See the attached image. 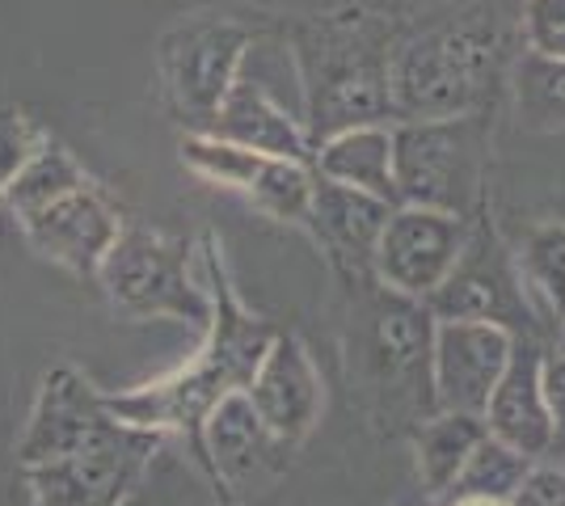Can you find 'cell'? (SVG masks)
I'll return each instance as SVG.
<instances>
[{"mask_svg": "<svg viewBox=\"0 0 565 506\" xmlns=\"http://www.w3.org/2000/svg\"><path fill=\"white\" fill-rule=\"evenodd\" d=\"M515 334L494 321H439L435 330V401L439 410L486 413L511 363Z\"/></svg>", "mask_w": 565, "mask_h": 506, "instance_id": "obj_12", "label": "cell"}, {"mask_svg": "<svg viewBox=\"0 0 565 506\" xmlns=\"http://www.w3.org/2000/svg\"><path fill=\"white\" fill-rule=\"evenodd\" d=\"M245 392L287 452H296L326 413V380L308 355L305 337L296 334H279L270 342V351Z\"/></svg>", "mask_w": 565, "mask_h": 506, "instance_id": "obj_13", "label": "cell"}, {"mask_svg": "<svg viewBox=\"0 0 565 506\" xmlns=\"http://www.w3.org/2000/svg\"><path fill=\"white\" fill-rule=\"evenodd\" d=\"M203 427H207L212 452L228 477H245V473H262V469H279L282 460L291 456L279 439L270 434V427L262 422V413L254 410V401H249L245 388L233 392V397H224V401L207 413Z\"/></svg>", "mask_w": 565, "mask_h": 506, "instance_id": "obj_20", "label": "cell"}, {"mask_svg": "<svg viewBox=\"0 0 565 506\" xmlns=\"http://www.w3.org/2000/svg\"><path fill=\"white\" fill-rule=\"evenodd\" d=\"M544 397H548V413H553V452L548 460H557L565 469V346H553L544 359Z\"/></svg>", "mask_w": 565, "mask_h": 506, "instance_id": "obj_29", "label": "cell"}, {"mask_svg": "<svg viewBox=\"0 0 565 506\" xmlns=\"http://www.w3.org/2000/svg\"><path fill=\"white\" fill-rule=\"evenodd\" d=\"M258 39V25L233 13H190L169 25L157 39V76L169 115L186 131H212Z\"/></svg>", "mask_w": 565, "mask_h": 506, "instance_id": "obj_8", "label": "cell"}, {"mask_svg": "<svg viewBox=\"0 0 565 506\" xmlns=\"http://www.w3.org/2000/svg\"><path fill=\"white\" fill-rule=\"evenodd\" d=\"M85 177H89L85 165H81L60 140H51L47 136V144L30 157V165L4 186L0 203L9 207V216H22V212L39 207V203H47V198H55V194L76 186V182H85Z\"/></svg>", "mask_w": 565, "mask_h": 506, "instance_id": "obj_25", "label": "cell"}, {"mask_svg": "<svg viewBox=\"0 0 565 506\" xmlns=\"http://www.w3.org/2000/svg\"><path fill=\"white\" fill-rule=\"evenodd\" d=\"M157 448L161 431L118 418L76 367H55L43 376L18 460L34 506H122Z\"/></svg>", "mask_w": 565, "mask_h": 506, "instance_id": "obj_1", "label": "cell"}, {"mask_svg": "<svg viewBox=\"0 0 565 506\" xmlns=\"http://www.w3.org/2000/svg\"><path fill=\"white\" fill-rule=\"evenodd\" d=\"M548 351H553V342H544V337H515L511 363L486 406L490 434H498L502 443H511L532 460H548L553 452V413H548V397H544Z\"/></svg>", "mask_w": 565, "mask_h": 506, "instance_id": "obj_15", "label": "cell"}, {"mask_svg": "<svg viewBox=\"0 0 565 506\" xmlns=\"http://www.w3.org/2000/svg\"><path fill=\"white\" fill-rule=\"evenodd\" d=\"M393 207L397 203H388V198L354 191V186H342V182L317 173V191H312L305 228L312 233V241L321 245L338 283L376 274L380 233L393 216Z\"/></svg>", "mask_w": 565, "mask_h": 506, "instance_id": "obj_14", "label": "cell"}, {"mask_svg": "<svg viewBox=\"0 0 565 506\" xmlns=\"http://www.w3.org/2000/svg\"><path fill=\"white\" fill-rule=\"evenodd\" d=\"M312 165L321 177H333L342 186L401 203L397 161H393V122L351 127V131H338L330 140H321L312 148Z\"/></svg>", "mask_w": 565, "mask_h": 506, "instance_id": "obj_18", "label": "cell"}, {"mask_svg": "<svg viewBox=\"0 0 565 506\" xmlns=\"http://www.w3.org/2000/svg\"><path fill=\"white\" fill-rule=\"evenodd\" d=\"M312 191H317V165L312 161H296V157H266L254 191L245 194L262 216L279 219V224H300L305 228L308 207H312Z\"/></svg>", "mask_w": 565, "mask_h": 506, "instance_id": "obj_24", "label": "cell"}, {"mask_svg": "<svg viewBox=\"0 0 565 506\" xmlns=\"http://www.w3.org/2000/svg\"><path fill=\"white\" fill-rule=\"evenodd\" d=\"M532 464L536 460L523 456L519 448L502 443L498 434H486L477 443V452L469 456V464H465V473L456 477L448 498H494V503H511L519 494V485H523V477L532 473Z\"/></svg>", "mask_w": 565, "mask_h": 506, "instance_id": "obj_23", "label": "cell"}, {"mask_svg": "<svg viewBox=\"0 0 565 506\" xmlns=\"http://www.w3.org/2000/svg\"><path fill=\"white\" fill-rule=\"evenodd\" d=\"M47 144V131L18 106H0V194L30 165V157Z\"/></svg>", "mask_w": 565, "mask_h": 506, "instance_id": "obj_26", "label": "cell"}, {"mask_svg": "<svg viewBox=\"0 0 565 506\" xmlns=\"http://www.w3.org/2000/svg\"><path fill=\"white\" fill-rule=\"evenodd\" d=\"M490 434L486 413H456L435 410L409 431V448H414V469H418V485H423L426 503H444L451 494L456 477L465 473L477 443Z\"/></svg>", "mask_w": 565, "mask_h": 506, "instance_id": "obj_17", "label": "cell"}, {"mask_svg": "<svg viewBox=\"0 0 565 506\" xmlns=\"http://www.w3.org/2000/svg\"><path fill=\"white\" fill-rule=\"evenodd\" d=\"M182 165L190 173H199L203 182L224 186V191L245 198V194L254 191L262 165H266V152H254V148L236 144V140H224L215 131H186V140H182Z\"/></svg>", "mask_w": 565, "mask_h": 506, "instance_id": "obj_22", "label": "cell"}, {"mask_svg": "<svg viewBox=\"0 0 565 506\" xmlns=\"http://www.w3.org/2000/svg\"><path fill=\"white\" fill-rule=\"evenodd\" d=\"M519 51V18H507L498 0H444L405 18L393 51L397 122L498 110Z\"/></svg>", "mask_w": 565, "mask_h": 506, "instance_id": "obj_2", "label": "cell"}, {"mask_svg": "<svg viewBox=\"0 0 565 506\" xmlns=\"http://www.w3.org/2000/svg\"><path fill=\"white\" fill-rule=\"evenodd\" d=\"M511 506H565V469L557 460H536Z\"/></svg>", "mask_w": 565, "mask_h": 506, "instance_id": "obj_28", "label": "cell"}, {"mask_svg": "<svg viewBox=\"0 0 565 506\" xmlns=\"http://www.w3.org/2000/svg\"><path fill=\"white\" fill-rule=\"evenodd\" d=\"M426 304H430V313L439 316V321H494V325L511 330L515 337H544V342H553V334L544 330L541 313L532 309L527 291L519 283L511 241L498 233L490 212L477 216L460 262L451 266V274L439 283V291Z\"/></svg>", "mask_w": 565, "mask_h": 506, "instance_id": "obj_9", "label": "cell"}, {"mask_svg": "<svg viewBox=\"0 0 565 506\" xmlns=\"http://www.w3.org/2000/svg\"><path fill=\"white\" fill-rule=\"evenodd\" d=\"M13 219H18L25 241L34 245V254L64 266L76 279H97L110 245L118 241V233L127 224L118 216L115 198L102 191L94 177L76 182V186L60 191L55 198Z\"/></svg>", "mask_w": 565, "mask_h": 506, "instance_id": "obj_10", "label": "cell"}, {"mask_svg": "<svg viewBox=\"0 0 565 506\" xmlns=\"http://www.w3.org/2000/svg\"><path fill=\"white\" fill-rule=\"evenodd\" d=\"M507 94H511L515 122L523 131L532 136L565 131V60L523 47L511 68Z\"/></svg>", "mask_w": 565, "mask_h": 506, "instance_id": "obj_21", "label": "cell"}, {"mask_svg": "<svg viewBox=\"0 0 565 506\" xmlns=\"http://www.w3.org/2000/svg\"><path fill=\"white\" fill-rule=\"evenodd\" d=\"M511 254L519 283L541 313L544 330L557 346H565V219H541L523 228V237L511 241Z\"/></svg>", "mask_w": 565, "mask_h": 506, "instance_id": "obj_19", "label": "cell"}, {"mask_svg": "<svg viewBox=\"0 0 565 506\" xmlns=\"http://www.w3.org/2000/svg\"><path fill=\"white\" fill-rule=\"evenodd\" d=\"M194 258L199 254L190 249V241L166 237L143 224H122L118 241L97 270V283L110 309L127 321H182L207 334L215 304L207 274L194 279Z\"/></svg>", "mask_w": 565, "mask_h": 506, "instance_id": "obj_7", "label": "cell"}, {"mask_svg": "<svg viewBox=\"0 0 565 506\" xmlns=\"http://www.w3.org/2000/svg\"><path fill=\"white\" fill-rule=\"evenodd\" d=\"M199 262L207 274V288H212V330L203 334L199 355L173 372L161 385H143L136 392H115L106 397L110 410L136 427H152V431H169V427H199L207 422V413L233 397L241 388H249L254 372L262 367L270 342L279 337V330L254 316L233 291V279L224 270V249L212 233H203L199 241Z\"/></svg>", "mask_w": 565, "mask_h": 506, "instance_id": "obj_5", "label": "cell"}, {"mask_svg": "<svg viewBox=\"0 0 565 506\" xmlns=\"http://www.w3.org/2000/svg\"><path fill=\"white\" fill-rule=\"evenodd\" d=\"M430 506H511V503H494V498H448V503H430Z\"/></svg>", "mask_w": 565, "mask_h": 506, "instance_id": "obj_30", "label": "cell"}, {"mask_svg": "<svg viewBox=\"0 0 565 506\" xmlns=\"http://www.w3.org/2000/svg\"><path fill=\"white\" fill-rule=\"evenodd\" d=\"M523 47L565 60V0H519Z\"/></svg>", "mask_w": 565, "mask_h": 506, "instance_id": "obj_27", "label": "cell"}, {"mask_svg": "<svg viewBox=\"0 0 565 506\" xmlns=\"http://www.w3.org/2000/svg\"><path fill=\"white\" fill-rule=\"evenodd\" d=\"M30 506H34V503H30Z\"/></svg>", "mask_w": 565, "mask_h": 506, "instance_id": "obj_31", "label": "cell"}, {"mask_svg": "<svg viewBox=\"0 0 565 506\" xmlns=\"http://www.w3.org/2000/svg\"><path fill=\"white\" fill-rule=\"evenodd\" d=\"M249 64V60H245ZM215 136L236 140V144L266 152V157H296L312 161V140L300 115H291L279 97L266 89V80L249 68H241L233 94L224 97L220 115H215Z\"/></svg>", "mask_w": 565, "mask_h": 506, "instance_id": "obj_16", "label": "cell"}, {"mask_svg": "<svg viewBox=\"0 0 565 506\" xmlns=\"http://www.w3.org/2000/svg\"><path fill=\"white\" fill-rule=\"evenodd\" d=\"M472 224L477 219L456 216V212L397 203L380 233L376 279L414 300H430L451 274V266L460 262L472 237Z\"/></svg>", "mask_w": 565, "mask_h": 506, "instance_id": "obj_11", "label": "cell"}, {"mask_svg": "<svg viewBox=\"0 0 565 506\" xmlns=\"http://www.w3.org/2000/svg\"><path fill=\"white\" fill-rule=\"evenodd\" d=\"M405 13L342 4L282 25L287 55L300 80V119L312 148L351 127L397 122L393 51Z\"/></svg>", "mask_w": 565, "mask_h": 506, "instance_id": "obj_4", "label": "cell"}, {"mask_svg": "<svg viewBox=\"0 0 565 506\" xmlns=\"http://www.w3.org/2000/svg\"><path fill=\"white\" fill-rule=\"evenodd\" d=\"M435 330L426 300L367 279L342 283V372L363 422L380 434L409 431L439 410L435 401Z\"/></svg>", "mask_w": 565, "mask_h": 506, "instance_id": "obj_3", "label": "cell"}, {"mask_svg": "<svg viewBox=\"0 0 565 506\" xmlns=\"http://www.w3.org/2000/svg\"><path fill=\"white\" fill-rule=\"evenodd\" d=\"M490 152H494V110L393 122L401 203L477 219L481 212H490Z\"/></svg>", "mask_w": 565, "mask_h": 506, "instance_id": "obj_6", "label": "cell"}]
</instances>
